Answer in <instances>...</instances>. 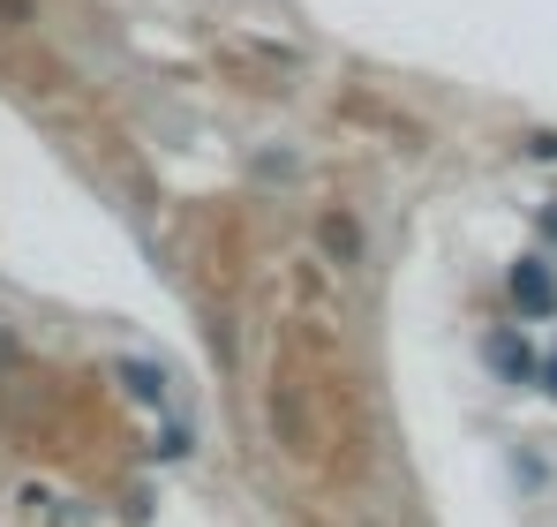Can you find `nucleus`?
Instances as JSON below:
<instances>
[{
  "instance_id": "obj_3",
  "label": "nucleus",
  "mask_w": 557,
  "mask_h": 527,
  "mask_svg": "<svg viewBox=\"0 0 557 527\" xmlns=\"http://www.w3.org/2000/svg\"><path fill=\"white\" fill-rule=\"evenodd\" d=\"M490 361H497L505 377H528V347H520L512 332H497V340H490Z\"/></svg>"
},
{
  "instance_id": "obj_4",
  "label": "nucleus",
  "mask_w": 557,
  "mask_h": 527,
  "mask_svg": "<svg viewBox=\"0 0 557 527\" xmlns=\"http://www.w3.org/2000/svg\"><path fill=\"white\" fill-rule=\"evenodd\" d=\"M324 242L339 249V264H355V226L347 219H324Z\"/></svg>"
},
{
  "instance_id": "obj_5",
  "label": "nucleus",
  "mask_w": 557,
  "mask_h": 527,
  "mask_svg": "<svg viewBox=\"0 0 557 527\" xmlns=\"http://www.w3.org/2000/svg\"><path fill=\"white\" fill-rule=\"evenodd\" d=\"M0 23H15V30H30V0H0Z\"/></svg>"
},
{
  "instance_id": "obj_1",
  "label": "nucleus",
  "mask_w": 557,
  "mask_h": 527,
  "mask_svg": "<svg viewBox=\"0 0 557 527\" xmlns=\"http://www.w3.org/2000/svg\"><path fill=\"white\" fill-rule=\"evenodd\" d=\"M219 61L242 69V76H257V90H294V76H301V53L264 46V38H219Z\"/></svg>"
},
{
  "instance_id": "obj_6",
  "label": "nucleus",
  "mask_w": 557,
  "mask_h": 527,
  "mask_svg": "<svg viewBox=\"0 0 557 527\" xmlns=\"http://www.w3.org/2000/svg\"><path fill=\"white\" fill-rule=\"evenodd\" d=\"M550 392H557V361H550Z\"/></svg>"
},
{
  "instance_id": "obj_2",
  "label": "nucleus",
  "mask_w": 557,
  "mask_h": 527,
  "mask_svg": "<svg viewBox=\"0 0 557 527\" xmlns=\"http://www.w3.org/2000/svg\"><path fill=\"white\" fill-rule=\"evenodd\" d=\"M512 302H520L528 317H550V309H557V271H550L543 257L512 264Z\"/></svg>"
}]
</instances>
